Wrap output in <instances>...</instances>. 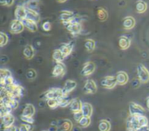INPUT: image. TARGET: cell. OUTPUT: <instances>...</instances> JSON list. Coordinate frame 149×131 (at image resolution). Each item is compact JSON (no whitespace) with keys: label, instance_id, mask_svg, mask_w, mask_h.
Wrapping results in <instances>:
<instances>
[{"label":"cell","instance_id":"obj_1","mask_svg":"<svg viewBox=\"0 0 149 131\" xmlns=\"http://www.w3.org/2000/svg\"><path fill=\"white\" fill-rule=\"evenodd\" d=\"M137 74L138 79L141 83H147L149 82V71L142 64L138 65L137 67Z\"/></svg>","mask_w":149,"mask_h":131},{"label":"cell","instance_id":"obj_2","mask_svg":"<svg viewBox=\"0 0 149 131\" xmlns=\"http://www.w3.org/2000/svg\"><path fill=\"white\" fill-rule=\"evenodd\" d=\"M63 90L62 89L58 88H52L49 90H47L44 94V98L48 100V99H58L63 96Z\"/></svg>","mask_w":149,"mask_h":131},{"label":"cell","instance_id":"obj_3","mask_svg":"<svg viewBox=\"0 0 149 131\" xmlns=\"http://www.w3.org/2000/svg\"><path fill=\"white\" fill-rule=\"evenodd\" d=\"M24 28L25 27H24L23 22L18 20V19L12 20L10 24V31L12 34H19L24 30Z\"/></svg>","mask_w":149,"mask_h":131},{"label":"cell","instance_id":"obj_4","mask_svg":"<svg viewBox=\"0 0 149 131\" xmlns=\"http://www.w3.org/2000/svg\"><path fill=\"white\" fill-rule=\"evenodd\" d=\"M65 26H66L67 30L72 35H79L82 30V26H81L80 23L78 21H75V20L66 23Z\"/></svg>","mask_w":149,"mask_h":131},{"label":"cell","instance_id":"obj_5","mask_svg":"<svg viewBox=\"0 0 149 131\" xmlns=\"http://www.w3.org/2000/svg\"><path fill=\"white\" fill-rule=\"evenodd\" d=\"M116 84H118L117 80H116V77H113V76H107L105 78H103L101 81V85L104 88L108 89V90L114 88Z\"/></svg>","mask_w":149,"mask_h":131},{"label":"cell","instance_id":"obj_6","mask_svg":"<svg viewBox=\"0 0 149 131\" xmlns=\"http://www.w3.org/2000/svg\"><path fill=\"white\" fill-rule=\"evenodd\" d=\"M65 71H66V68L65 64L63 63H57L52 69V75L55 77H58L64 76Z\"/></svg>","mask_w":149,"mask_h":131},{"label":"cell","instance_id":"obj_7","mask_svg":"<svg viewBox=\"0 0 149 131\" xmlns=\"http://www.w3.org/2000/svg\"><path fill=\"white\" fill-rule=\"evenodd\" d=\"M129 112H130V115L139 116V115H144L145 110L140 104H137V103L132 102L129 103Z\"/></svg>","mask_w":149,"mask_h":131},{"label":"cell","instance_id":"obj_8","mask_svg":"<svg viewBox=\"0 0 149 131\" xmlns=\"http://www.w3.org/2000/svg\"><path fill=\"white\" fill-rule=\"evenodd\" d=\"M74 18H75L74 13L72 11H70V10H63V11H61L60 16H59L60 21L65 24L73 21Z\"/></svg>","mask_w":149,"mask_h":131},{"label":"cell","instance_id":"obj_9","mask_svg":"<svg viewBox=\"0 0 149 131\" xmlns=\"http://www.w3.org/2000/svg\"><path fill=\"white\" fill-rule=\"evenodd\" d=\"M95 70V64L93 62H86L81 70V75L84 77H88L92 75Z\"/></svg>","mask_w":149,"mask_h":131},{"label":"cell","instance_id":"obj_10","mask_svg":"<svg viewBox=\"0 0 149 131\" xmlns=\"http://www.w3.org/2000/svg\"><path fill=\"white\" fill-rule=\"evenodd\" d=\"M84 90H85V92L87 93V94H95L97 92L96 83L92 79L86 80V83H85V86H84Z\"/></svg>","mask_w":149,"mask_h":131},{"label":"cell","instance_id":"obj_11","mask_svg":"<svg viewBox=\"0 0 149 131\" xmlns=\"http://www.w3.org/2000/svg\"><path fill=\"white\" fill-rule=\"evenodd\" d=\"M77 87V83L73 80H67L65 81V84H64V87L62 89L63 90V94L64 95H67L69 93H71L72 91H73L75 90V88Z\"/></svg>","mask_w":149,"mask_h":131},{"label":"cell","instance_id":"obj_12","mask_svg":"<svg viewBox=\"0 0 149 131\" xmlns=\"http://www.w3.org/2000/svg\"><path fill=\"white\" fill-rule=\"evenodd\" d=\"M15 17L16 19H18L20 21L26 18V8L23 5H17L15 10Z\"/></svg>","mask_w":149,"mask_h":131},{"label":"cell","instance_id":"obj_13","mask_svg":"<svg viewBox=\"0 0 149 131\" xmlns=\"http://www.w3.org/2000/svg\"><path fill=\"white\" fill-rule=\"evenodd\" d=\"M1 120H2L3 128H4V127L12 126L13 123H14L15 118H14V117H13L10 113H9V114L4 115L3 117H1Z\"/></svg>","mask_w":149,"mask_h":131},{"label":"cell","instance_id":"obj_14","mask_svg":"<svg viewBox=\"0 0 149 131\" xmlns=\"http://www.w3.org/2000/svg\"><path fill=\"white\" fill-rule=\"evenodd\" d=\"M26 18L30 19L31 21H34L37 23L41 19L40 15L37 11H35V10H31V9H27V8H26Z\"/></svg>","mask_w":149,"mask_h":131},{"label":"cell","instance_id":"obj_15","mask_svg":"<svg viewBox=\"0 0 149 131\" xmlns=\"http://www.w3.org/2000/svg\"><path fill=\"white\" fill-rule=\"evenodd\" d=\"M115 77H116L117 83L119 85H125L128 82V75L126 72H124V71L118 72Z\"/></svg>","mask_w":149,"mask_h":131},{"label":"cell","instance_id":"obj_16","mask_svg":"<svg viewBox=\"0 0 149 131\" xmlns=\"http://www.w3.org/2000/svg\"><path fill=\"white\" fill-rule=\"evenodd\" d=\"M24 27L26 29H28L31 32H35L38 30V25H37V23L34 22V21H31L30 19H27V18H24V20H22Z\"/></svg>","mask_w":149,"mask_h":131},{"label":"cell","instance_id":"obj_17","mask_svg":"<svg viewBox=\"0 0 149 131\" xmlns=\"http://www.w3.org/2000/svg\"><path fill=\"white\" fill-rule=\"evenodd\" d=\"M127 128H133V129L138 130L141 127L140 124H139V123H138L137 116L130 115V117L127 118Z\"/></svg>","mask_w":149,"mask_h":131},{"label":"cell","instance_id":"obj_18","mask_svg":"<svg viewBox=\"0 0 149 131\" xmlns=\"http://www.w3.org/2000/svg\"><path fill=\"white\" fill-rule=\"evenodd\" d=\"M58 127L61 128L64 131H71L73 129V124L72 121L68 119H65V120L58 121Z\"/></svg>","mask_w":149,"mask_h":131},{"label":"cell","instance_id":"obj_19","mask_svg":"<svg viewBox=\"0 0 149 131\" xmlns=\"http://www.w3.org/2000/svg\"><path fill=\"white\" fill-rule=\"evenodd\" d=\"M23 55L24 56V57L28 60H31L33 58L34 55H35V50H34V48L28 44L24 47V50H23Z\"/></svg>","mask_w":149,"mask_h":131},{"label":"cell","instance_id":"obj_20","mask_svg":"<svg viewBox=\"0 0 149 131\" xmlns=\"http://www.w3.org/2000/svg\"><path fill=\"white\" fill-rule=\"evenodd\" d=\"M135 26V19L133 17H126L123 19V27L126 30H131Z\"/></svg>","mask_w":149,"mask_h":131},{"label":"cell","instance_id":"obj_21","mask_svg":"<svg viewBox=\"0 0 149 131\" xmlns=\"http://www.w3.org/2000/svg\"><path fill=\"white\" fill-rule=\"evenodd\" d=\"M119 45L121 50H127L131 45V40L126 36H121L119 39Z\"/></svg>","mask_w":149,"mask_h":131},{"label":"cell","instance_id":"obj_22","mask_svg":"<svg viewBox=\"0 0 149 131\" xmlns=\"http://www.w3.org/2000/svg\"><path fill=\"white\" fill-rule=\"evenodd\" d=\"M69 107H70V110L72 112H73V113L77 112V111H79V110H81L82 103L79 99H76V98L72 99L71 103H70V105H69Z\"/></svg>","mask_w":149,"mask_h":131},{"label":"cell","instance_id":"obj_23","mask_svg":"<svg viewBox=\"0 0 149 131\" xmlns=\"http://www.w3.org/2000/svg\"><path fill=\"white\" fill-rule=\"evenodd\" d=\"M59 50L63 52V54H64L65 57H67V56H69V55L72 53V50H73V43H63V44L60 46Z\"/></svg>","mask_w":149,"mask_h":131},{"label":"cell","instance_id":"obj_24","mask_svg":"<svg viewBox=\"0 0 149 131\" xmlns=\"http://www.w3.org/2000/svg\"><path fill=\"white\" fill-rule=\"evenodd\" d=\"M81 111L84 115V117H91L92 114H93V107L90 103H82V107H81Z\"/></svg>","mask_w":149,"mask_h":131},{"label":"cell","instance_id":"obj_25","mask_svg":"<svg viewBox=\"0 0 149 131\" xmlns=\"http://www.w3.org/2000/svg\"><path fill=\"white\" fill-rule=\"evenodd\" d=\"M34 114H35V107L31 103L26 104L23 110L22 115L25 117H33Z\"/></svg>","mask_w":149,"mask_h":131},{"label":"cell","instance_id":"obj_26","mask_svg":"<svg viewBox=\"0 0 149 131\" xmlns=\"http://www.w3.org/2000/svg\"><path fill=\"white\" fill-rule=\"evenodd\" d=\"M65 56L63 54V52L59 49L55 50L52 53V59L56 63H62L63 60L65 59Z\"/></svg>","mask_w":149,"mask_h":131},{"label":"cell","instance_id":"obj_27","mask_svg":"<svg viewBox=\"0 0 149 131\" xmlns=\"http://www.w3.org/2000/svg\"><path fill=\"white\" fill-rule=\"evenodd\" d=\"M135 9L138 13H144L148 9V4L143 0H138L135 3Z\"/></svg>","mask_w":149,"mask_h":131},{"label":"cell","instance_id":"obj_28","mask_svg":"<svg viewBox=\"0 0 149 131\" xmlns=\"http://www.w3.org/2000/svg\"><path fill=\"white\" fill-rule=\"evenodd\" d=\"M58 100H59V107L65 108V107L70 105V103H71L72 99L67 94V95H63L61 97L58 98Z\"/></svg>","mask_w":149,"mask_h":131},{"label":"cell","instance_id":"obj_29","mask_svg":"<svg viewBox=\"0 0 149 131\" xmlns=\"http://www.w3.org/2000/svg\"><path fill=\"white\" fill-rule=\"evenodd\" d=\"M0 83H1L2 88H6V87H9L10 85L14 84V79L11 76L7 77H1Z\"/></svg>","mask_w":149,"mask_h":131},{"label":"cell","instance_id":"obj_30","mask_svg":"<svg viewBox=\"0 0 149 131\" xmlns=\"http://www.w3.org/2000/svg\"><path fill=\"white\" fill-rule=\"evenodd\" d=\"M111 130V123L107 120H100L99 123V130L100 131H110Z\"/></svg>","mask_w":149,"mask_h":131},{"label":"cell","instance_id":"obj_31","mask_svg":"<svg viewBox=\"0 0 149 131\" xmlns=\"http://www.w3.org/2000/svg\"><path fill=\"white\" fill-rule=\"evenodd\" d=\"M97 15H98V17L100 21H106L108 17V13H107V10H105L104 8L98 9Z\"/></svg>","mask_w":149,"mask_h":131},{"label":"cell","instance_id":"obj_32","mask_svg":"<svg viewBox=\"0 0 149 131\" xmlns=\"http://www.w3.org/2000/svg\"><path fill=\"white\" fill-rule=\"evenodd\" d=\"M95 46H96V43H95V41L93 40V39H86V42H85V47L86 49V50L88 52H92L95 49Z\"/></svg>","mask_w":149,"mask_h":131},{"label":"cell","instance_id":"obj_33","mask_svg":"<svg viewBox=\"0 0 149 131\" xmlns=\"http://www.w3.org/2000/svg\"><path fill=\"white\" fill-rule=\"evenodd\" d=\"M5 104H7L10 108L11 110H16L18 107V100L16 99V98H14V97H11L8 101V103H6Z\"/></svg>","mask_w":149,"mask_h":131},{"label":"cell","instance_id":"obj_34","mask_svg":"<svg viewBox=\"0 0 149 131\" xmlns=\"http://www.w3.org/2000/svg\"><path fill=\"white\" fill-rule=\"evenodd\" d=\"M79 124L81 128H86L91 124V117H83L80 121L79 122Z\"/></svg>","mask_w":149,"mask_h":131},{"label":"cell","instance_id":"obj_35","mask_svg":"<svg viewBox=\"0 0 149 131\" xmlns=\"http://www.w3.org/2000/svg\"><path fill=\"white\" fill-rule=\"evenodd\" d=\"M47 101V105L51 109H56L57 107L59 106V100L58 99H48Z\"/></svg>","mask_w":149,"mask_h":131},{"label":"cell","instance_id":"obj_36","mask_svg":"<svg viewBox=\"0 0 149 131\" xmlns=\"http://www.w3.org/2000/svg\"><path fill=\"white\" fill-rule=\"evenodd\" d=\"M137 118H138V123L141 127L148 125V120L144 115H139V116H137Z\"/></svg>","mask_w":149,"mask_h":131},{"label":"cell","instance_id":"obj_37","mask_svg":"<svg viewBox=\"0 0 149 131\" xmlns=\"http://www.w3.org/2000/svg\"><path fill=\"white\" fill-rule=\"evenodd\" d=\"M38 3H39L38 0H29L26 3V6H27V9L34 10L35 8H38Z\"/></svg>","mask_w":149,"mask_h":131},{"label":"cell","instance_id":"obj_38","mask_svg":"<svg viewBox=\"0 0 149 131\" xmlns=\"http://www.w3.org/2000/svg\"><path fill=\"white\" fill-rule=\"evenodd\" d=\"M8 40H9L8 36H7L4 32H1V33H0V46L3 47V46H4L5 44H7Z\"/></svg>","mask_w":149,"mask_h":131},{"label":"cell","instance_id":"obj_39","mask_svg":"<svg viewBox=\"0 0 149 131\" xmlns=\"http://www.w3.org/2000/svg\"><path fill=\"white\" fill-rule=\"evenodd\" d=\"M36 77H37V73H36V71H35L34 70H32V69H30V70L27 71V73H26V77H27L29 80H33V79L36 78Z\"/></svg>","mask_w":149,"mask_h":131},{"label":"cell","instance_id":"obj_40","mask_svg":"<svg viewBox=\"0 0 149 131\" xmlns=\"http://www.w3.org/2000/svg\"><path fill=\"white\" fill-rule=\"evenodd\" d=\"M21 120H22L23 122H24L25 123L33 124V123H34V119L32 118V117H25V116L21 115Z\"/></svg>","mask_w":149,"mask_h":131},{"label":"cell","instance_id":"obj_41","mask_svg":"<svg viewBox=\"0 0 149 131\" xmlns=\"http://www.w3.org/2000/svg\"><path fill=\"white\" fill-rule=\"evenodd\" d=\"M83 117H84V115H83V113H82L81 110L73 113V118H74V120H75L76 122H78V123L80 121V119H81Z\"/></svg>","mask_w":149,"mask_h":131},{"label":"cell","instance_id":"obj_42","mask_svg":"<svg viewBox=\"0 0 149 131\" xmlns=\"http://www.w3.org/2000/svg\"><path fill=\"white\" fill-rule=\"evenodd\" d=\"M42 29L45 30V31H50L52 30V24L49 21H45L42 24Z\"/></svg>","mask_w":149,"mask_h":131},{"label":"cell","instance_id":"obj_43","mask_svg":"<svg viewBox=\"0 0 149 131\" xmlns=\"http://www.w3.org/2000/svg\"><path fill=\"white\" fill-rule=\"evenodd\" d=\"M11 73L10 70H6V69H2L0 70V78L1 77H10Z\"/></svg>","mask_w":149,"mask_h":131},{"label":"cell","instance_id":"obj_44","mask_svg":"<svg viewBox=\"0 0 149 131\" xmlns=\"http://www.w3.org/2000/svg\"><path fill=\"white\" fill-rule=\"evenodd\" d=\"M0 3L3 6L10 7L14 3V0H0Z\"/></svg>","mask_w":149,"mask_h":131},{"label":"cell","instance_id":"obj_45","mask_svg":"<svg viewBox=\"0 0 149 131\" xmlns=\"http://www.w3.org/2000/svg\"><path fill=\"white\" fill-rule=\"evenodd\" d=\"M3 131H17L15 126H10V127H4L3 128Z\"/></svg>","mask_w":149,"mask_h":131},{"label":"cell","instance_id":"obj_46","mask_svg":"<svg viewBox=\"0 0 149 131\" xmlns=\"http://www.w3.org/2000/svg\"><path fill=\"white\" fill-rule=\"evenodd\" d=\"M17 131H30L28 130V128L26 127V124H21L18 128Z\"/></svg>","mask_w":149,"mask_h":131},{"label":"cell","instance_id":"obj_47","mask_svg":"<svg viewBox=\"0 0 149 131\" xmlns=\"http://www.w3.org/2000/svg\"><path fill=\"white\" fill-rule=\"evenodd\" d=\"M137 131H149V127L148 125H147V126H142V127H140Z\"/></svg>","mask_w":149,"mask_h":131},{"label":"cell","instance_id":"obj_48","mask_svg":"<svg viewBox=\"0 0 149 131\" xmlns=\"http://www.w3.org/2000/svg\"><path fill=\"white\" fill-rule=\"evenodd\" d=\"M58 126H55V125H52L51 124V126H50V128H49V131H58Z\"/></svg>","mask_w":149,"mask_h":131},{"label":"cell","instance_id":"obj_49","mask_svg":"<svg viewBox=\"0 0 149 131\" xmlns=\"http://www.w3.org/2000/svg\"><path fill=\"white\" fill-rule=\"evenodd\" d=\"M26 127L28 128V130L30 131H31L33 130V124H31V123H26Z\"/></svg>","mask_w":149,"mask_h":131},{"label":"cell","instance_id":"obj_50","mask_svg":"<svg viewBox=\"0 0 149 131\" xmlns=\"http://www.w3.org/2000/svg\"><path fill=\"white\" fill-rule=\"evenodd\" d=\"M72 130L73 131H81V130H80V128H79V127H75V128H73V129H72Z\"/></svg>","mask_w":149,"mask_h":131},{"label":"cell","instance_id":"obj_51","mask_svg":"<svg viewBox=\"0 0 149 131\" xmlns=\"http://www.w3.org/2000/svg\"><path fill=\"white\" fill-rule=\"evenodd\" d=\"M127 131H137V130L133 129V128H127Z\"/></svg>","mask_w":149,"mask_h":131},{"label":"cell","instance_id":"obj_52","mask_svg":"<svg viewBox=\"0 0 149 131\" xmlns=\"http://www.w3.org/2000/svg\"><path fill=\"white\" fill-rule=\"evenodd\" d=\"M147 107H148V109L149 110V97H148V99H147Z\"/></svg>","mask_w":149,"mask_h":131},{"label":"cell","instance_id":"obj_53","mask_svg":"<svg viewBox=\"0 0 149 131\" xmlns=\"http://www.w3.org/2000/svg\"><path fill=\"white\" fill-rule=\"evenodd\" d=\"M66 0H58V2H59V3H65Z\"/></svg>","mask_w":149,"mask_h":131},{"label":"cell","instance_id":"obj_54","mask_svg":"<svg viewBox=\"0 0 149 131\" xmlns=\"http://www.w3.org/2000/svg\"><path fill=\"white\" fill-rule=\"evenodd\" d=\"M47 131H49V130H47Z\"/></svg>","mask_w":149,"mask_h":131}]
</instances>
